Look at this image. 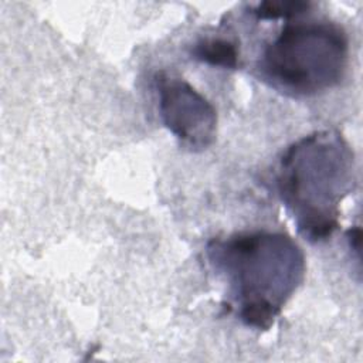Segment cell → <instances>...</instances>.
<instances>
[{"label":"cell","instance_id":"obj_1","mask_svg":"<svg viewBox=\"0 0 363 363\" xmlns=\"http://www.w3.org/2000/svg\"><path fill=\"white\" fill-rule=\"evenodd\" d=\"M210 264L220 272L240 320L254 329L274 325L305 277V255L284 233L251 231L214 238Z\"/></svg>","mask_w":363,"mask_h":363},{"label":"cell","instance_id":"obj_2","mask_svg":"<svg viewBox=\"0 0 363 363\" xmlns=\"http://www.w3.org/2000/svg\"><path fill=\"white\" fill-rule=\"evenodd\" d=\"M353 163V152L335 130L303 136L282 155L278 194L308 241H323L339 227V206L352 190Z\"/></svg>","mask_w":363,"mask_h":363},{"label":"cell","instance_id":"obj_3","mask_svg":"<svg viewBox=\"0 0 363 363\" xmlns=\"http://www.w3.org/2000/svg\"><path fill=\"white\" fill-rule=\"evenodd\" d=\"M291 20L265 44L258 61L261 78L291 96H313L336 86L349 64L343 27L329 20Z\"/></svg>","mask_w":363,"mask_h":363},{"label":"cell","instance_id":"obj_4","mask_svg":"<svg viewBox=\"0 0 363 363\" xmlns=\"http://www.w3.org/2000/svg\"><path fill=\"white\" fill-rule=\"evenodd\" d=\"M157 108L163 125L190 150L207 149L216 138L217 112L210 101L183 78L155 74Z\"/></svg>","mask_w":363,"mask_h":363},{"label":"cell","instance_id":"obj_5","mask_svg":"<svg viewBox=\"0 0 363 363\" xmlns=\"http://www.w3.org/2000/svg\"><path fill=\"white\" fill-rule=\"evenodd\" d=\"M191 55L200 62L211 67L235 69L240 67V47L228 37H206L199 40L193 48Z\"/></svg>","mask_w":363,"mask_h":363},{"label":"cell","instance_id":"obj_6","mask_svg":"<svg viewBox=\"0 0 363 363\" xmlns=\"http://www.w3.org/2000/svg\"><path fill=\"white\" fill-rule=\"evenodd\" d=\"M309 1H262L250 7V13L258 20H291L311 9Z\"/></svg>","mask_w":363,"mask_h":363},{"label":"cell","instance_id":"obj_7","mask_svg":"<svg viewBox=\"0 0 363 363\" xmlns=\"http://www.w3.org/2000/svg\"><path fill=\"white\" fill-rule=\"evenodd\" d=\"M347 235V241H349V247L350 250H354L357 254V258H360V241H362V230L359 225L350 227L346 233Z\"/></svg>","mask_w":363,"mask_h":363}]
</instances>
